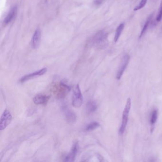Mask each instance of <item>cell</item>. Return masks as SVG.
Here are the masks:
<instances>
[{
	"mask_svg": "<svg viewBox=\"0 0 162 162\" xmlns=\"http://www.w3.org/2000/svg\"><path fill=\"white\" fill-rule=\"evenodd\" d=\"M83 103V96L78 84L74 86L72 96L73 106L80 108Z\"/></svg>",
	"mask_w": 162,
	"mask_h": 162,
	"instance_id": "2",
	"label": "cell"
},
{
	"mask_svg": "<svg viewBox=\"0 0 162 162\" xmlns=\"http://www.w3.org/2000/svg\"><path fill=\"white\" fill-rule=\"evenodd\" d=\"M78 143H75L72 147L70 153L65 157L64 160L65 162H74L75 161L76 156L78 152Z\"/></svg>",
	"mask_w": 162,
	"mask_h": 162,
	"instance_id": "9",
	"label": "cell"
},
{
	"mask_svg": "<svg viewBox=\"0 0 162 162\" xmlns=\"http://www.w3.org/2000/svg\"><path fill=\"white\" fill-rule=\"evenodd\" d=\"M17 10L18 8L17 6H14L11 9L9 12L8 14H7L4 19V23L8 24L15 17L17 14Z\"/></svg>",
	"mask_w": 162,
	"mask_h": 162,
	"instance_id": "12",
	"label": "cell"
},
{
	"mask_svg": "<svg viewBox=\"0 0 162 162\" xmlns=\"http://www.w3.org/2000/svg\"><path fill=\"white\" fill-rule=\"evenodd\" d=\"M99 127V123L97 122H92L91 123L88 124L86 127H85V130L87 131H91L92 130H95Z\"/></svg>",
	"mask_w": 162,
	"mask_h": 162,
	"instance_id": "16",
	"label": "cell"
},
{
	"mask_svg": "<svg viewBox=\"0 0 162 162\" xmlns=\"http://www.w3.org/2000/svg\"><path fill=\"white\" fill-rule=\"evenodd\" d=\"M157 117H158V110L157 109H155L153 111L151 115L150 123L152 127L154 126L155 124L157 119Z\"/></svg>",
	"mask_w": 162,
	"mask_h": 162,
	"instance_id": "17",
	"label": "cell"
},
{
	"mask_svg": "<svg viewBox=\"0 0 162 162\" xmlns=\"http://www.w3.org/2000/svg\"><path fill=\"white\" fill-rule=\"evenodd\" d=\"M147 0H141L139 4L136 7H135V8L134 9V11H139L141 9H142L143 8H144L147 4Z\"/></svg>",
	"mask_w": 162,
	"mask_h": 162,
	"instance_id": "18",
	"label": "cell"
},
{
	"mask_svg": "<svg viewBox=\"0 0 162 162\" xmlns=\"http://www.w3.org/2000/svg\"><path fill=\"white\" fill-rule=\"evenodd\" d=\"M50 97L45 95L39 94L33 98V102L36 105H45L49 101Z\"/></svg>",
	"mask_w": 162,
	"mask_h": 162,
	"instance_id": "11",
	"label": "cell"
},
{
	"mask_svg": "<svg viewBox=\"0 0 162 162\" xmlns=\"http://www.w3.org/2000/svg\"><path fill=\"white\" fill-rule=\"evenodd\" d=\"M130 60V56L129 55L125 54L123 56L121 62L120 63V66L119 67L118 70L116 74V78L117 80H119L123 76V73L129 64V62Z\"/></svg>",
	"mask_w": 162,
	"mask_h": 162,
	"instance_id": "5",
	"label": "cell"
},
{
	"mask_svg": "<svg viewBox=\"0 0 162 162\" xmlns=\"http://www.w3.org/2000/svg\"><path fill=\"white\" fill-rule=\"evenodd\" d=\"M70 90V86L65 84L62 82H60L57 85L55 86L53 90L56 95L59 98H63L69 92Z\"/></svg>",
	"mask_w": 162,
	"mask_h": 162,
	"instance_id": "3",
	"label": "cell"
},
{
	"mask_svg": "<svg viewBox=\"0 0 162 162\" xmlns=\"http://www.w3.org/2000/svg\"><path fill=\"white\" fill-rule=\"evenodd\" d=\"M98 108L96 102L94 101H89L86 106V110L88 114H91L94 113L96 111Z\"/></svg>",
	"mask_w": 162,
	"mask_h": 162,
	"instance_id": "13",
	"label": "cell"
},
{
	"mask_svg": "<svg viewBox=\"0 0 162 162\" xmlns=\"http://www.w3.org/2000/svg\"><path fill=\"white\" fill-rule=\"evenodd\" d=\"M104 0H95L94 1V4L96 5H100L103 3Z\"/></svg>",
	"mask_w": 162,
	"mask_h": 162,
	"instance_id": "20",
	"label": "cell"
},
{
	"mask_svg": "<svg viewBox=\"0 0 162 162\" xmlns=\"http://www.w3.org/2000/svg\"><path fill=\"white\" fill-rule=\"evenodd\" d=\"M124 23H121L117 27V29H116V33H115V37H114V42H117L119 38L120 37V35L121 34L122 32L123 31V29L124 28Z\"/></svg>",
	"mask_w": 162,
	"mask_h": 162,
	"instance_id": "15",
	"label": "cell"
},
{
	"mask_svg": "<svg viewBox=\"0 0 162 162\" xmlns=\"http://www.w3.org/2000/svg\"><path fill=\"white\" fill-rule=\"evenodd\" d=\"M46 68L41 69V70L35 71V72H33L31 74H27L26 75L22 77L20 79V81L21 82H24L25 81L31 80V78H33L34 77H38V76H41L43 75L44 74H45L47 71Z\"/></svg>",
	"mask_w": 162,
	"mask_h": 162,
	"instance_id": "8",
	"label": "cell"
},
{
	"mask_svg": "<svg viewBox=\"0 0 162 162\" xmlns=\"http://www.w3.org/2000/svg\"><path fill=\"white\" fill-rule=\"evenodd\" d=\"M131 99L130 98H129L127 101V103H126L124 110L123 111L121 126L119 130V132L120 134H123L125 130L126 129L127 122H128L129 114V111H130V108H131Z\"/></svg>",
	"mask_w": 162,
	"mask_h": 162,
	"instance_id": "1",
	"label": "cell"
},
{
	"mask_svg": "<svg viewBox=\"0 0 162 162\" xmlns=\"http://www.w3.org/2000/svg\"><path fill=\"white\" fill-rule=\"evenodd\" d=\"M153 17V14H152L148 17V18L147 19V21L145 23L144 26L143 27L141 31L139 38H141L144 35V34L145 33V32H146V31H147V29H148V26H149L150 23H151V21L152 20Z\"/></svg>",
	"mask_w": 162,
	"mask_h": 162,
	"instance_id": "14",
	"label": "cell"
},
{
	"mask_svg": "<svg viewBox=\"0 0 162 162\" xmlns=\"http://www.w3.org/2000/svg\"><path fill=\"white\" fill-rule=\"evenodd\" d=\"M62 110L66 116V120L70 123H73L77 121V116L75 112L68 108L67 106H63Z\"/></svg>",
	"mask_w": 162,
	"mask_h": 162,
	"instance_id": "7",
	"label": "cell"
},
{
	"mask_svg": "<svg viewBox=\"0 0 162 162\" xmlns=\"http://www.w3.org/2000/svg\"><path fill=\"white\" fill-rule=\"evenodd\" d=\"M12 119L13 116L11 112L7 109L5 110L0 119V130H4L10 124Z\"/></svg>",
	"mask_w": 162,
	"mask_h": 162,
	"instance_id": "4",
	"label": "cell"
},
{
	"mask_svg": "<svg viewBox=\"0 0 162 162\" xmlns=\"http://www.w3.org/2000/svg\"><path fill=\"white\" fill-rule=\"evenodd\" d=\"M162 19V1H161L160 6L159 9L158 11V14L157 15V18H156V21L157 22H159L161 21Z\"/></svg>",
	"mask_w": 162,
	"mask_h": 162,
	"instance_id": "19",
	"label": "cell"
},
{
	"mask_svg": "<svg viewBox=\"0 0 162 162\" xmlns=\"http://www.w3.org/2000/svg\"><path fill=\"white\" fill-rule=\"evenodd\" d=\"M41 31L39 29L35 31L34 33L33 37H32L31 42V45L33 49H37L38 47L39 46V44L41 41Z\"/></svg>",
	"mask_w": 162,
	"mask_h": 162,
	"instance_id": "10",
	"label": "cell"
},
{
	"mask_svg": "<svg viewBox=\"0 0 162 162\" xmlns=\"http://www.w3.org/2000/svg\"><path fill=\"white\" fill-rule=\"evenodd\" d=\"M108 36V33L105 31H99L93 38V44L97 46L102 45L106 41Z\"/></svg>",
	"mask_w": 162,
	"mask_h": 162,
	"instance_id": "6",
	"label": "cell"
}]
</instances>
